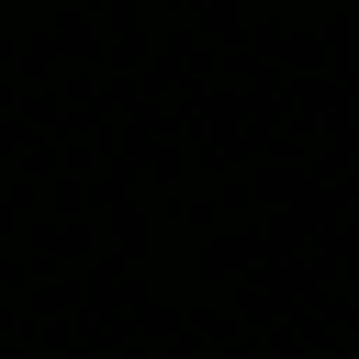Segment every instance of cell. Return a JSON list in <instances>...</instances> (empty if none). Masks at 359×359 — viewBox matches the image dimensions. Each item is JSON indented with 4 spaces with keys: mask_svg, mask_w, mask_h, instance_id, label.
Here are the masks:
<instances>
[]
</instances>
